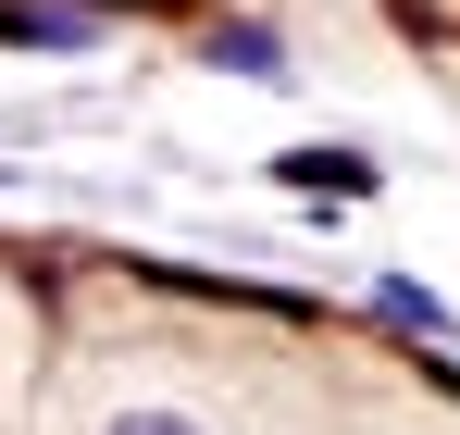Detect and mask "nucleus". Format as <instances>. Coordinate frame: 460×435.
<instances>
[{
	"mask_svg": "<svg viewBox=\"0 0 460 435\" xmlns=\"http://www.w3.org/2000/svg\"><path fill=\"white\" fill-rule=\"evenodd\" d=\"M287 187H374V162H361V149H299Z\"/></svg>",
	"mask_w": 460,
	"mask_h": 435,
	"instance_id": "obj_1",
	"label": "nucleus"
},
{
	"mask_svg": "<svg viewBox=\"0 0 460 435\" xmlns=\"http://www.w3.org/2000/svg\"><path fill=\"white\" fill-rule=\"evenodd\" d=\"M212 63H236V75H287V63H274V38H261V25H225V50H212Z\"/></svg>",
	"mask_w": 460,
	"mask_h": 435,
	"instance_id": "obj_2",
	"label": "nucleus"
},
{
	"mask_svg": "<svg viewBox=\"0 0 460 435\" xmlns=\"http://www.w3.org/2000/svg\"><path fill=\"white\" fill-rule=\"evenodd\" d=\"M125 13H187V0H125Z\"/></svg>",
	"mask_w": 460,
	"mask_h": 435,
	"instance_id": "obj_4",
	"label": "nucleus"
},
{
	"mask_svg": "<svg viewBox=\"0 0 460 435\" xmlns=\"http://www.w3.org/2000/svg\"><path fill=\"white\" fill-rule=\"evenodd\" d=\"M112 435H199V423H174V411H125Z\"/></svg>",
	"mask_w": 460,
	"mask_h": 435,
	"instance_id": "obj_3",
	"label": "nucleus"
}]
</instances>
